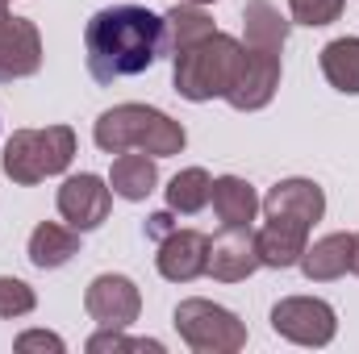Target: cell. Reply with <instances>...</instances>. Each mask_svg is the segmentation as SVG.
Returning a JSON list of instances; mask_svg holds the SVG:
<instances>
[{"label": "cell", "mask_w": 359, "mask_h": 354, "mask_svg": "<svg viewBox=\"0 0 359 354\" xmlns=\"http://www.w3.org/2000/svg\"><path fill=\"white\" fill-rule=\"evenodd\" d=\"M159 183V167H155V155L147 150H126L113 159V171H109V187L121 196V200H147Z\"/></svg>", "instance_id": "cell-17"}, {"label": "cell", "mask_w": 359, "mask_h": 354, "mask_svg": "<svg viewBox=\"0 0 359 354\" xmlns=\"http://www.w3.org/2000/svg\"><path fill=\"white\" fill-rule=\"evenodd\" d=\"M351 250H355V234H326L322 242L305 246V255H301L305 279L330 283V279L347 275V271H351Z\"/></svg>", "instance_id": "cell-15"}, {"label": "cell", "mask_w": 359, "mask_h": 354, "mask_svg": "<svg viewBox=\"0 0 359 354\" xmlns=\"http://www.w3.org/2000/svg\"><path fill=\"white\" fill-rule=\"evenodd\" d=\"M76 159V134L72 125H46V129H17L4 142L0 167L21 187H34L50 176H63Z\"/></svg>", "instance_id": "cell-4"}, {"label": "cell", "mask_w": 359, "mask_h": 354, "mask_svg": "<svg viewBox=\"0 0 359 354\" xmlns=\"http://www.w3.org/2000/svg\"><path fill=\"white\" fill-rule=\"evenodd\" d=\"M209 200H213V213H217L222 225H251L255 213H259L255 187H251L247 179H238V176L213 179V196H209Z\"/></svg>", "instance_id": "cell-19"}, {"label": "cell", "mask_w": 359, "mask_h": 354, "mask_svg": "<svg viewBox=\"0 0 359 354\" xmlns=\"http://www.w3.org/2000/svg\"><path fill=\"white\" fill-rule=\"evenodd\" d=\"M159 275L172 279V283H192L196 275H205L209 263V238L201 229H172L163 242H159Z\"/></svg>", "instance_id": "cell-13"}, {"label": "cell", "mask_w": 359, "mask_h": 354, "mask_svg": "<svg viewBox=\"0 0 359 354\" xmlns=\"http://www.w3.org/2000/svg\"><path fill=\"white\" fill-rule=\"evenodd\" d=\"M238 63H243V42L213 29L209 38H201L196 46L176 55V71H172L176 92L184 100H196V104L213 100V96L226 100V92L238 76Z\"/></svg>", "instance_id": "cell-3"}, {"label": "cell", "mask_w": 359, "mask_h": 354, "mask_svg": "<svg viewBox=\"0 0 359 354\" xmlns=\"http://www.w3.org/2000/svg\"><path fill=\"white\" fill-rule=\"evenodd\" d=\"M88 351L92 354H117V351H147V354H163V342H155V338H126L121 330H100V334H92L88 338Z\"/></svg>", "instance_id": "cell-25"}, {"label": "cell", "mask_w": 359, "mask_h": 354, "mask_svg": "<svg viewBox=\"0 0 359 354\" xmlns=\"http://www.w3.org/2000/svg\"><path fill=\"white\" fill-rule=\"evenodd\" d=\"M76 255H80V229H72V225L42 221L29 234V263L38 271H55V267L72 263Z\"/></svg>", "instance_id": "cell-18"}, {"label": "cell", "mask_w": 359, "mask_h": 354, "mask_svg": "<svg viewBox=\"0 0 359 354\" xmlns=\"http://www.w3.org/2000/svg\"><path fill=\"white\" fill-rule=\"evenodd\" d=\"M326 213V192L313 179H280L264 196V217H280V221H297V225H318Z\"/></svg>", "instance_id": "cell-12"}, {"label": "cell", "mask_w": 359, "mask_h": 354, "mask_svg": "<svg viewBox=\"0 0 359 354\" xmlns=\"http://www.w3.org/2000/svg\"><path fill=\"white\" fill-rule=\"evenodd\" d=\"M322 76L330 88L359 96V38H334L322 46Z\"/></svg>", "instance_id": "cell-21"}, {"label": "cell", "mask_w": 359, "mask_h": 354, "mask_svg": "<svg viewBox=\"0 0 359 354\" xmlns=\"http://www.w3.org/2000/svg\"><path fill=\"white\" fill-rule=\"evenodd\" d=\"M288 8H292V21L297 25L318 29V25H330V21L343 17L347 0H288Z\"/></svg>", "instance_id": "cell-24"}, {"label": "cell", "mask_w": 359, "mask_h": 354, "mask_svg": "<svg viewBox=\"0 0 359 354\" xmlns=\"http://www.w3.org/2000/svg\"><path fill=\"white\" fill-rule=\"evenodd\" d=\"M42 67V34L25 17H4L0 21V84L38 76Z\"/></svg>", "instance_id": "cell-11"}, {"label": "cell", "mask_w": 359, "mask_h": 354, "mask_svg": "<svg viewBox=\"0 0 359 354\" xmlns=\"http://www.w3.org/2000/svg\"><path fill=\"white\" fill-rule=\"evenodd\" d=\"M180 4H213V0H180Z\"/></svg>", "instance_id": "cell-30"}, {"label": "cell", "mask_w": 359, "mask_h": 354, "mask_svg": "<svg viewBox=\"0 0 359 354\" xmlns=\"http://www.w3.org/2000/svg\"><path fill=\"white\" fill-rule=\"evenodd\" d=\"M163 46V17L138 4L100 8L84 25L88 76L96 84H117L126 76H142Z\"/></svg>", "instance_id": "cell-1"}, {"label": "cell", "mask_w": 359, "mask_h": 354, "mask_svg": "<svg viewBox=\"0 0 359 354\" xmlns=\"http://www.w3.org/2000/svg\"><path fill=\"white\" fill-rule=\"evenodd\" d=\"M271 330L297 346H326L339 330V317L318 296H288L271 309Z\"/></svg>", "instance_id": "cell-6"}, {"label": "cell", "mask_w": 359, "mask_h": 354, "mask_svg": "<svg viewBox=\"0 0 359 354\" xmlns=\"http://www.w3.org/2000/svg\"><path fill=\"white\" fill-rule=\"evenodd\" d=\"M276 88H280V55L243 46V63H238V76L226 92V104L238 113H255V108L271 104Z\"/></svg>", "instance_id": "cell-8"}, {"label": "cell", "mask_w": 359, "mask_h": 354, "mask_svg": "<svg viewBox=\"0 0 359 354\" xmlns=\"http://www.w3.org/2000/svg\"><path fill=\"white\" fill-rule=\"evenodd\" d=\"M255 246H259V263L264 267H297L305 246H309V225H297V221H280V217H268L264 229L255 234Z\"/></svg>", "instance_id": "cell-14"}, {"label": "cell", "mask_w": 359, "mask_h": 354, "mask_svg": "<svg viewBox=\"0 0 359 354\" xmlns=\"http://www.w3.org/2000/svg\"><path fill=\"white\" fill-rule=\"evenodd\" d=\"M213 34V17L201 8V4H180L172 13H163V46H159V55H184L188 46H196L201 38H209Z\"/></svg>", "instance_id": "cell-16"}, {"label": "cell", "mask_w": 359, "mask_h": 354, "mask_svg": "<svg viewBox=\"0 0 359 354\" xmlns=\"http://www.w3.org/2000/svg\"><path fill=\"white\" fill-rule=\"evenodd\" d=\"M13 346H17V354H34V351L63 354V351H67V346H63V338H59V334H46V330H29V334H21Z\"/></svg>", "instance_id": "cell-26"}, {"label": "cell", "mask_w": 359, "mask_h": 354, "mask_svg": "<svg viewBox=\"0 0 359 354\" xmlns=\"http://www.w3.org/2000/svg\"><path fill=\"white\" fill-rule=\"evenodd\" d=\"M34 304H38V296H34V288H29L25 279L0 275V317H4V321L34 313Z\"/></svg>", "instance_id": "cell-23"}, {"label": "cell", "mask_w": 359, "mask_h": 354, "mask_svg": "<svg viewBox=\"0 0 359 354\" xmlns=\"http://www.w3.org/2000/svg\"><path fill=\"white\" fill-rule=\"evenodd\" d=\"M209 196H213V179H209V171H201V167H184L168 183V208L172 213H184V217L201 213L209 204Z\"/></svg>", "instance_id": "cell-22"}, {"label": "cell", "mask_w": 359, "mask_h": 354, "mask_svg": "<svg viewBox=\"0 0 359 354\" xmlns=\"http://www.w3.org/2000/svg\"><path fill=\"white\" fill-rule=\"evenodd\" d=\"M4 17H13V13H8V0H0V21H4Z\"/></svg>", "instance_id": "cell-29"}, {"label": "cell", "mask_w": 359, "mask_h": 354, "mask_svg": "<svg viewBox=\"0 0 359 354\" xmlns=\"http://www.w3.org/2000/svg\"><path fill=\"white\" fill-rule=\"evenodd\" d=\"M84 309L100 330H130L142 313V292L126 275H96L84 292Z\"/></svg>", "instance_id": "cell-7"}, {"label": "cell", "mask_w": 359, "mask_h": 354, "mask_svg": "<svg viewBox=\"0 0 359 354\" xmlns=\"http://www.w3.org/2000/svg\"><path fill=\"white\" fill-rule=\"evenodd\" d=\"M109 208H113V187L100 176H88L84 171V176L63 179V187H59V213H63V221L72 229L88 234L96 225H104Z\"/></svg>", "instance_id": "cell-9"}, {"label": "cell", "mask_w": 359, "mask_h": 354, "mask_svg": "<svg viewBox=\"0 0 359 354\" xmlns=\"http://www.w3.org/2000/svg\"><path fill=\"white\" fill-rule=\"evenodd\" d=\"M172 325L184 338V346L196 354H234L247 346V325L230 309H222L213 300H201V296L180 300L176 313H172Z\"/></svg>", "instance_id": "cell-5"}, {"label": "cell", "mask_w": 359, "mask_h": 354, "mask_svg": "<svg viewBox=\"0 0 359 354\" xmlns=\"http://www.w3.org/2000/svg\"><path fill=\"white\" fill-rule=\"evenodd\" d=\"M351 271L359 275V234H355V250H351Z\"/></svg>", "instance_id": "cell-28"}, {"label": "cell", "mask_w": 359, "mask_h": 354, "mask_svg": "<svg viewBox=\"0 0 359 354\" xmlns=\"http://www.w3.org/2000/svg\"><path fill=\"white\" fill-rule=\"evenodd\" d=\"M92 138H96V146L104 155L147 150L155 159H172V155L184 150V142H188V134H184L180 121H172L159 108H147V104H117V108L100 113Z\"/></svg>", "instance_id": "cell-2"}, {"label": "cell", "mask_w": 359, "mask_h": 354, "mask_svg": "<svg viewBox=\"0 0 359 354\" xmlns=\"http://www.w3.org/2000/svg\"><path fill=\"white\" fill-rule=\"evenodd\" d=\"M259 246H255V234L251 225H226V234H217L209 242V263H205V275L222 279V283H238L247 275L259 271Z\"/></svg>", "instance_id": "cell-10"}, {"label": "cell", "mask_w": 359, "mask_h": 354, "mask_svg": "<svg viewBox=\"0 0 359 354\" xmlns=\"http://www.w3.org/2000/svg\"><path fill=\"white\" fill-rule=\"evenodd\" d=\"M243 25H247V42L243 46H255V50H271L280 55L284 42H288V21L280 17V8L271 0H247L243 8Z\"/></svg>", "instance_id": "cell-20"}, {"label": "cell", "mask_w": 359, "mask_h": 354, "mask_svg": "<svg viewBox=\"0 0 359 354\" xmlns=\"http://www.w3.org/2000/svg\"><path fill=\"white\" fill-rule=\"evenodd\" d=\"M172 229H176V217H172V208H168V213H155V217H147V225H142V234H147L151 242H163Z\"/></svg>", "instance_id": "cell-27"}]
</instances>
